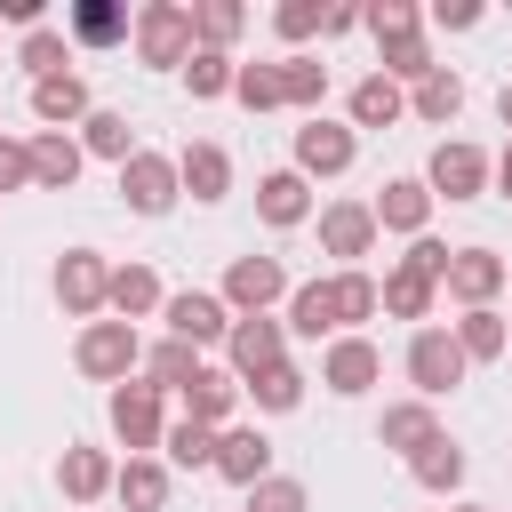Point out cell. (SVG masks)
Wrapping results in <instances>:
<instances>
[{"label": "cell", "instance_id": "4", "mask_svg": "<svg viewBox=\"0 0 512 512\" xmlns=\"http://www.w3.org/2000/svg\"><path fill=\"white\" fill-rule=\"evenodd\" d=\"M104 288H112V264H104L96 248H64V264H56V304H64L72 320H96V312H104Z\"/></svg>", "mask_w": 512, "mask_h": 512}, {"label": "cell", "instance_id": "31", "mask_svg": "<svg viewBox=\"0 0 512 512\" xmlns=\"http://www.w3.org/2000/svg\"><path fill=\"white\" fill-rule=\"evenodd\" d=\"M448 336H456V352H464V360H496V352H512V328H504V312H488V304H480V312H464Z\"/></svg>", "mask_w": 512, "mask_h": 512}, {"label": "cell", "instance_id": "5", "mask_svg": "<svg viewBox=\"0 0 512 512\" xmlns=\"http://www.w3.org/2000/svg\"><path fill=\"white\" fill-rule=\"evenodd\" d=\"M112 432H120V448L128 456H152L160 448V384H112Z\"/></svg>", "mask_w": 512, "mask_h": 512}, {"label": "cell", "instance_id": "35", "mask_svg": "<svg viewBox=\"0 0 512 512\" xmlns=\"http://www.w3.org/2000/svg\"><path fill=\"white\" fill-rule=\"evenodd\" d=\"M80 152H96V160H128V152H136L128 112H88V120H80Z\"/></svg>", "mask_w": 512, "mask_h": 512}, {"label": "cell", "instance_id": "16", "mask_svg": "<svg viewBox=\"0 0 512 512\" xmlns=\"http://www.w3.org/2000/svg\"><path fill=\"white\" fill-rule=\"evenodd\" d=\"M216 472H224L232 488H256V480H272V440H264L256 424H232V432H216Z\"/></svg>", "mask_w": 512, "mask_h": 512}, {"label": "cell", "instance_id": "21", "mask_svg": "<svg viewBox=\"0 0 512 512\" xmlns=\"http://www.w3.org/2000/svg\"><path fill=\"white\" fill-rule=\"evenodd\" d=\"M280 328H296V336H312V344L336 336V328H344V320H336V288H328V280L288 288V320H280Z\"/></svg>", "mask_w": 512, "mask_h": 512}, {"label": "cell", "instance_id": "36", "mask_svg": "<svg viewBox=\"0 0 512 512\" xmlns=\"http://www.w3.org/2000/svg\"><path fill=\"white\" fill-rule=\"evenodd\" d=\"M160 448H168V464H184V472H216V432L208 424H176V432H160Z\"/></svg>", "mask_w": 512, "mask_h": 512}, {"label": "cell", "instance_id": "3", "mask_svg": "<svg viewBox=\"0 0 512 512\" xmlns=\"http://www.w3.org/2000/svg\"><path fill=\"white\" fill-rule=\"evenodd\" d=\"M136 56L144 64H184L192 56V8H176V0H152V8H136Z\"/></svg>", "mask_w": 512, "mask_h": 512}, {"label": "cell", "instance_id": "10", "mask_svg": "<svg viewBox=\"0 0 512 512\" xmlns=\"http://www.w3.org/2000/svg\"><path fill=\"white\" fill-rule=\"evenodd\" d=\"M160 320H168V336L176 344H224V328H232V312H224V296H208V288H184V296H168L160 304Z\"/></svg>", "mask_w": 512, "mask_h": 512}, {"label": "cell", "instance_id": "15", "mask_svg": "<svg viewBox=\"0 0 512 512\" xmlns=\"http://www.w3.org/2000/svg\"><path fill=\"white\" fill-rule=\"evenodd\" d=\"M376 376H384V352H376L368 336H336V344H328V360H320V384H328V392H344V400H360Z\"/></svg>", "mask_w": 512, "mask_h": 512}, {"label": "cell", "instance_id": "32", "mask_svg": "<svg viewBox=\"0 0 512 512\" xmlns=\"http://www.w3.org/2000/svg\"><path fill=\"white\" fill-rule=\"evenodd\" d=\"M400 112H408V96H400L384 72H368V80L352 88V128H392Z\"/></svg>", "mask_w": 512, "mask_h": 512}, {"label": "cell", "instance_id": "51", "mask_svg": "<svg viewBox=\"0 0 512 512\" xmlns=\"http://www.w3.org/2000/svg\"><path fill=\"white\" fill-rule=\"evenodd\" d=\"M488 176H496V184H504V200H512V144H504V152L488 160Z\"/></svg>", "mask_w": 512, "mask_h": 512}, {"label": "cell", "instance_id": "50", "mask_svg": "<svg viewBox=\"0 0 512 512\" xmlns=\"http://www.w3.org/2000/svg\"><path fill=\"white\" fill-rule=\"evenodd\" d=\"M0 16H8V24H32V32H40V0H0Z\"/></svg>", "mask_w": 512, "mask_h": 512}, {"label": "cell", "instance_id": "17", "mask_svg": "<svg viewBox=\"0 0 512 512\" xmlns=\"http://www.w3.org/2000/svg\"><path fill=\"white\" fill-rule=\"evenodd\" d=\"M24 152H32V184H40V192H72V184H80V160H88V152H80V136L40 128Z\"/></svg>", "mask_w": 512, "mask_h": 512}, {"label": "cell", "instance_id": "39", "mask_svg": "<svg viewBox=\"0 0 512 512\" xmlns=\"http://www.w3.org/2000/svg\"><path fill=\"white\" fill-rule=\"evenodd\" d=\"M432 72V48H424V32H400V40H384V80L400 88V80H424Z\"/></svg>", "mask_w": 512, "mask_h": 512}, {"label": "cell", "instance_id": "28", "mask_svg": "<svg viewBox=\"0 0 512 512\" xmlns=\"http://www.w3.org/2000/svg\"><path fill=\"white\" fill-rule=\"evenodd\" d=\"M432 296H440V288H432L416 264H392V272H384V288H376V304H384L392 320H424V312H432Z\"/></svg>", "mask_w": 512, "mask_h": 512}, {"label": "cell", "instance_id": "14", "mask_svg": "<svg viewBox=\"0 0 512 512\" xmlns=\"http://www.w3.org/2000/svg\"><path fill=\"white\" fill-rule=\"evenodd\" d=\"M368 216H376V232H408V240H424V224H432V192H424V176H392V184L368 200Z\"/></svg>", "mask_w": 512, "mask_h": 512}, {"label": "cell", "instance_id": "40", "mask_svg": "<svg viewBox=\"0 0 512 512\" xmlns=\"http://www.w3.org/2000/svg\"><path fill=\"white\" fill-rule=\"evenodd\" d=\"M184 80H192V96H232V56L224 48H192L184 56Z\"/></svg>", "mask_w": 512, "mask_h": 512}, {"label": "cell", "instance_id": "23", "mask_svg": "<svg viewBox=\"0 0 512 512\" xmlns=\"http://www.w3.org/2000/svg\"><path fill=\"white\" fill-rule=\"evenodd\" d=\"M64 32H72L80 48H112V40H128V8H120V0H72Z\"/></svg>", "mask_w": 512, "mask_h": 512}, {"label": "cell", "instance_id": "6", "mask_svg": "<svg viewBox=\"0 0 512 512\" xmlns=\"http://www.w3.org/2000/svg\"><path fill=\"white\" fill-rule=\"evenodd\" d=\"M424 192L432 200H480L488 192V152L480 144H440L432 168H424Z\"/></svg>", "mask_w": 512, "mask_h": 512}, {"label": "cell", "instance_id": "41", "mask_svg": "<svg viewBox=\"0 0 512 512\" xmlns=\"http://www.w3.org/2000/svg\"><path fill=\"white\" fill-rule=\"evenodd\" d=\"M16 64H24L32 80H56V72H64V32H48V24H40V32H24Z\"/></svg>", "mask_w": 512, "mask_h": 512}, {"label": "cell", "instance_id": "49", "mask_svg": "<svg viewBox=\"0 0 512 512\" xmlns=\"http://www.w3.org/2000/svg\"><path fill=\"white\" fill-rule=\"evenodd\" d=\"M432 16H440V24H448V32H472V24H480V8H472V0H440V8H432Z\"/></svg>", "mask_w": 512, "mask_h": 512}, {"label": "cell", "instance_id": "2", "mask_svg": "<svg viewBox=\"0 0 512 512\" xmlns=\"http://www.w3.org/2000/svg\"><path fill=\"white\" fill-rule=\"evenodd\" d=\"M464 352H456V336L448 328H416L408 336V384H416V400H448L456 384H464Z\"/></svg>", "mask_w": 512, "mask_h": 512}, {"label": "cell", "instance_id": "13", "mask_svg": "<svg viewBox=\"0 0 512 512\" xmlns=\"http://www.w3.org/2000/svg\"><path fill=\"white\" fill-rule=\"evenodd\" d=\"M352 152H360V144H352V128H336V120H320V112L296 128V176H344V168H352Z\"/></svg>", "mask_w": 512, "mask_h": 512}, {"label": "cell", "instance_id": "33", "mask_svg": "<svg viewBox=\"0 0 512 512\" xmlns=\"http://www.w3.org/2000/svg\"><path fill=\"white\" fill-rule=\"evenodd\" d=\"M464 112V80L448 72V64H432L424 80H416V120H432V128H448Z\"/></svg>", "mask_w": 512, "mask_h": 512}, {"label": "cell", "instance_id": "45", "mask_svg": "<svg viewBox=\"0 0 512 512\" xmlns=\"http://www.w3.org/2000/svg\"><path fill=\"white\" fill-rule=\"evenodd\" d=\"M360 24H368V32H376V48H384V40L416 32V8H408V0H376V8H360Z\"/></svg>", "mask_w": 512, "mask_h": 512}, {"label": "cell", "instance_id": "20", "mask_svg": "<svg viewBox=\"0 0 512 512\" xmlns=\"http://www.w3.org/2000/svg\"><path fill=\"white\" fill-rule=\"evenodd\" d=\"M376 440H384L392 456H416V448H432V440H440V416H432V400H392V408L376 416Z\"/></svg>", "mask_w": 512, "mask_h": 512}, {"label": "cell", "instance_id": "26", "mask_svg": "<svg viewBox=\"0 0 512 512\" xmlns=\"http://www.w3.org/2000/svg\"><path fill=\"white\" fill-rule=\"evenodd\" d=\"M232 400H240V376H224V368H200V376L184 384V416H192V424H208V432L232 416Z\"/></svg>", "mask_w": 512, "mask_h": 512}, {"label": "cell", "instance_id": "47", "mask_svg": "<svg viewBox=\"0 0 512 512\" xmlns=\"http://www.w3.org/2000/svg\"><path fill=\"white\" fill-rule=\"evenodd\" d=\"M24 184H32V152H24L16 136H0V200H8V192H24Z\"/></svg>", "mask_w": 512, "mask_h": 512}, {"label": "cell", "instance_id": "11", "mask_svg": "<svg viewBox=\"0 0 512 512\" xmlns=\"http://www.w3.org/2000/svg\"><path fill=\"white\" fill-rule=\"evenodd\" d=\"M320 248L344 256V272H360V256L376 248V216H368V200H328V208H320Z\"/></svg>", "mask_w": 512, "mask_h": 512}, {"label": "cell", "instance_id": "38", "mask_svg": "<svg viewBox=\"0 0 512 512\" xmlns=\"http://www.w3.org/2000/svg\"><path fill=\"white\" fill-rule=\"evenodd\" d=\"M240 24H248V16H240L232 0H200V8H192V40H200V48H224V40H240Z\"/></svg>", "mask_w": 512, "mask_h": 512}, {"label": "cell", "instance_id": "19", "mask_svg": "<svg viewBox=\"0 0 512 512\" xmlns=\"http://www.w3.org/2000/svg\"><path fill=\"white\" fill-rule=\"evenodd\" d=\"M256 216H264L272 232H296V224L312 216V184H304L296 168H272V176L256 184Z\"/></svg>", "mask_w": 512, "mask_h": 512}, {"label": "cell", "instance_id": "8", "mask_svg": "<svg viewBox=\"0 0 512 512\" xmlns=\"http://www.w3.org/2000/svg\"><path fill=\"white\" fill-rule=\"evenodd\" d=\"M504 280H512V264H504L496 248H456V256H448V272H440V288H448L464 312H480Z\"/></svg>", "mask_w": 512, "mask_h": 512}, {"label": "cell", "instance_id": "46", "mask_svg": "<svg viewBox=\"0 0 512 512\" xmlns=\"http://www.w3.org/2000/svg\"><path fill=\"white\" fill-rule=\"evenodd\" d=\"M448 256H456V248H448V240H432V232H424V240H408V256H400V264H416V272H424V280H432V288H440V272H448Z\"/></svg>", "mask_w": 512, "mask_h": 512}, {"label": "cell", "instance_id": "44", "mask_svg": "<svg viewBox=\"0 0 512 512\" xmlns=\"http://www.w3.org/2000/svg\"><path fill=\"white\" fill-rule=\"evenodd\" d=\"M240 512H312V504H304V480H280V472H272V480H256V488H248V504H240Z\"/></svg>", "mask_w": 512, "mask_h": 512}, {"label": "cell", "instance_id": "42", "mask_svg": "<svg viewBox=\"0 0 512 512\" xmlns=\"http://www.w3.org/2000/svg\"><path fill=\"white\" fill-rule=\"evenodd\" d=\"M232 96H240L248 112H272V104H280V72H272V64H232Z\"/></svg>", "mask_w": 512, "mask_h": 512}, {"label": "cell", "instance_id": "29", "mask_svg": "<svg viewBox=\"0 0 512 512\" xmlns=\"http://www.w3.org/2000/svg\"><path fill=\"white\" fill-rule=\"evenodd\" d=\"M408 472H416V488H432V496H456V488H464V448L440 432L432 448H416V456H408Z\"/></svg>", "mask_w": 512, "mask_h": 512}, {"label": "cell", "instance_id": "7", "mask_svg": "<svg viewBox=\"0 0 512 512\" xmlns=\"http://www.w3.org/2000/svg\"><path fill=\"white\" fill-rule=\"evenodd\" d=\"M120 200H128L136 216H168V208H176V160L128 152V160H120Z\"/></svg>", "mask_w": 512, "mask_h": 512}, {"label": "cell", "instance_id": "25", "mask_svg": "<svg viewBox=\"0 0 512 512\" xmlns=\"http://www.w3.org/2000/svg\"><path fill=\"white\" fill-rule=\"evenodd\" d=\"M104 304H112V312H120V320L136 328V320H144V312H160L168 296H160L152 264H120V272H112V288H104Z\"/></svg>", "mask_w": 512, "mask_h": 512}, {"label": "cell", "instance_id": "22", "mask_svg": "<svg viewBox=\"0 0 512 512\" xmlns=\"http://www.w3.org/2000/svg\"><path fill=\"white\" fill-rule=\"evenodd\" d=\"M112 472H120V464H112L104 448H64V464H56V488H64L72 504H96V496L112 488Z\"/></svg>", "mask_w": 512, "mask_h": 512}, {"label": "cell", "instance_id": "37", "mask_svg": "<svg viewBox=\"0 0 512 512\" xmlns=\"http://www.w3.org/2000/svg\"><path fill=\"white\" fill-rule=\"evenodd\" d=\"M144 368H152V384H160V392H184V384L200 376V352L168 336V344H152V352H144Z\"/></svg>", "mask_w": 512, "mask_h": 512}, {"label": "cell", "instance_id": "27", "mask_svg": "<svg viewBox=\"0 0 512 512\" xmlns=\"http://www.w3.org/2000/svg\"><path fill=\"white\" fill-rule=\"evenodd\" d=\"M112 496H120L128 512H160V504H168V464H152V456H128V464L112 472Z\"/></svg>", "mask_w": 512, "mask_h": 512}, {"label": "cell", "instance_id": "43", "mask_svg": "<svg viewBox=\"0 0 512 512\" xmlns=\"http://www.w3.org/2000/svg\"><path fill=\"white\" fill-rule=\"evenodd\" d=\"M328 288H336V320H344V328H360V320L376 312V280H368V272H336Z\"/></svg>", "mask_w": 512, "mask_h": 512}, {"label": "cell", "instance_id": "53", "mask_svg": "<svg viewBox=\"0 0 512 512\" xmlns=\"http://www.w3.org/2000/svg\"><path fill=\"white\" fill-rule=\"evenodd\" d=\"M464 512H480V504H464Z\"/></svg>", "mask_w": 512, "mask_h": 512}, {"label": "cell", "instance_id": "30", "mask_svg": "<svg viewBox=\"0 0 512 512\" xmlns=\"http://www.w3.org/2000/svg\"><path fill=\"white\" fill-rule=\"evenodd\" d=\"M280 72V104H296L304 120L320 112V96H328V64L320 56H288V64H272Z\"/></svg>", "mask_w": 512, "mask_h": 512}, {"label": "cell", "instance_id": "18", "mask_svg": "<svg viewBox=\"0 0 512 512\" xmlns=\"http://www.w3.org/2000/svg\"><path fill=\"white\" fill-rule=\"evenodd\" d=\"M176 192L224 200V192H232V152H224V144H184V152H176Z\"/></svg>", "mask_w": 512, "mask_h": 512}, {"label": "cell", "instance_id": "24", "mask_svg": "<svg viewBox=\"0 0 512 512\" xmlns=\"http://www.w3.org/2000/svg\"><path fill=\"white\" fill-rule=\"evenodd\" d=\"M32 112H40L48 128H72V120H88V80H80V72L32 80Z\"/></svg>", "mask_w": 512, "mask_h": 512}, {"label": "cell", "instance_id": "34", "mask_svg": "<svg viewBox=\"0 0 512 512\" xmlns=\"http://www.w3.org/2000/svg\"><path fill=\"white\" fill-rule=\"evenodd\" d=\"M240 392H248L256 408H272V416H288V408L304 400V368H296V360H272V368H264V376H248Z\"/></svg>", "mask_w": 512, "mask_h": 512}, {"label": "cell", "instance_id": "9", "mask_svg": "<svg viewBox=\"0 0 512 512\" xmlns=\"http://www.w3.org/2000/svg\"><path fill=\"white\" fill-rule=\"evenodd\" d=\"M288 296V272L272 264V256H232V272H224V312H272Z\"/></svg>", "mask_w": 512, "mask_h": 512}, {"label": "cell", "instance_id": "54", "mask_svg": "<svg viewBox=\"0 0 512 512\" xmlns=\"http://www.w3.org/2000/svg\"><path fill=\"white\" fill-rule=\"evenodd\" d=\"M504 288H512V280H504Z\"/></svg>", "mask_w": 512, "mask_h": 512}, {"label": "cell", "instance_id": "52", "mask_svg": "<svg viewBox=\"0 0 512 512\" xmlns=\"http://www.w3.org/2000/svg\"><path fill=\"white\" fill-rule=\"evenodd\" d=\"M496 112H504V128H512V88H504V96H496Z\"/></svg>", "mask_w": 512, "mask_h": 512}, {"label": "cell", "instance_id": "12", "mask_svg": "<svg viewBox=\"0 0 512 512\" xmlns=\"http://www.w3.org/2000/svg\"><path fill=\"white\" fill-rule=\"evenodd\" d=\"M280 344H288V328H280V320H264V312H248V320H232V328H224V352H232V376H240V384H248V376H264L272 360H288Z\"/></svg>", "mask_w": 512, "mask_h": 512}, {"label": "cell", "instance_id": "48", "mask_svg": "<svg viewBox=\"0 0 512 512\" xmlns=\"http://www.w3.org/2000/svg\"><path fill=\"white\" fill-rule=\"evenodd\" d=\"M272 24H280V40H312V32H320V0H288Z\"/></svg>", "mask_w": 512, "mask_h": 512}, {"label": "cell", "instance_id": "1", "mask_svg": "<svg viewBox=\"0 0 512 512\" xmlns=\"http://www.w3.org/2000/svg\"><path fill=\"white\" fill-rule=\"evenodd\" d=\"M72 360H80V376H96V384H128V368L144 360V344H136L128 320H88L80 344H72Z\"/></svg>", "mask_w": 512, "mask_h": 512}]
</instances>
